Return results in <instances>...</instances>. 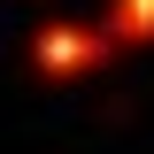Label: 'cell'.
Segmentation results:
<instances>
[{"label": "cell", "mask_w": 154, "mask_h": 154, "mask_svg": "<svg viewBox=\"0 0 154 154\" xmlns=\"http://www.w3.org/2000/svg\"><path fill=\"white\" fill-rule=\"evenodd\" d=\"M116 62V38L100 31V16H46L31 31V77L38 85H85V77H100Z\"/></svg>", "instance_id": "cell-1"}, {"label": "cell", "mask_w": 154, "mask_h": 154, "mask_svg": "<svg viewBox=\"0 0 154 154\" xmlns=\"http://www.w3.org/2000/svg\"><path fill=\"white\" fill-rule=\"evenodd\" d=\"M100 31L116 38V54L123 46H154V0H108L100 8Z\"/></svg>", "instance_id": "cell-2"}]
</instances>
